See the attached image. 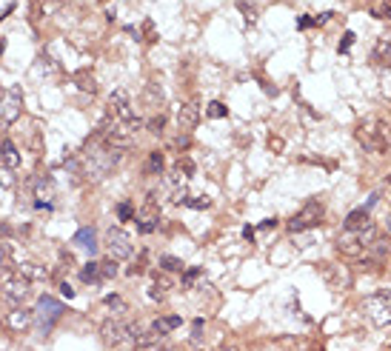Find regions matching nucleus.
<instances>
[{"label": "nucleus", "instance_id": "obj_38", "mask_svg": "<svg viewBox=\"0 0 391 351\" xmlns=\"http://www.w3.org/2000/svg\"><path fill=\"white\" fill-rule=\"evenodd\" d=\"M60 294H63L66 300H72V297H74V288L69 286V283H60Z\"/></svg>", "mask_w": 391, "mask_h": 351}, {"label": "nucleus", "instance_id": "obj_48", "mask_svg": "<svg viewBox=\"0 0 391 351\" xmlns=\"http://www.w3.org/2000/svg\"><path fill=\"white\" fill-rule=\"evenodd\" d=\"M388 183H391V174H388Z\"/></svg>", "mask_w": 391, "mask_h": 351}, {"label": "nucleus", "instance_id": "obj_41", "mask_svg": "<svg viewBox=\"0 0 391 351\" xmlns=\"http://www.w3.org/2000/svg\"><path fill=\"white\" fill-rule=\"evenodd\" d=\"M60 263H63V265H69V268H72V265H74V257H72V254H69V251H60Z\"/></svg>", "mask_w": 391, "mask_h": 351}, {"label": "nucleus", "instance_id": "obj_16", "mask_svg": "<svg viewBox=\"0 0 391 351\" xmlns=\"http://www.w3.org/2000/svg\"><path fill=\"white\" fill-rule=\"evenodd\" d=\"M74 246H80V249H86L89 254H94V251H97V234H94V226H83V229H77V234H74Z\"/></svg>", "mask_w": 391, "mask_h": 351}, {"label": "nucleus", "instance_id": "obj_37", "mask_svg": "<svg viewBox=\"0 0 391 351\" xmlns=\"http://www.w3.org/2000/svg\"><path fill=\"white\" fill-rule=\"evenodd\" d=\"M197 277H200V268H188V272L183 274V286H191Z\"/></svg>", "mask_w": 391, "mask_h": 351}, {"label": "nucleus", "instance_id": "obj_22", "mask_svg": "<svg viewBox=\"0 0 391 351\" xmlns=\"http://www.w3.org/2000/svg\"><path fill=\"white\" fill-rule=\"evenodd\" d=\"M74 83H77V89H83V92H97V80H94V74L89 72V69H80V72H74Z\"/></svg>", "mask_w": 391, "mask_h": 351}, {"label": "nucleus", "instance_id": "obj_14", "mask_svg": "<svg viewBox=\"0 0 391 351\" xmlns=\"http://www.w3.org/2000/svg\"><path fill=\"white\" fill-rule=\"evenodd\" d=\"M166 345V334H157L154 329H140L137 337H134V348L137 351H160Z\"/></svg>", "mask_w": 391, "mask_h": 351}, {"label": "nucleus", "instance_id": "obj_1", "mask_svg": "<svg viewBox=\"0 0 391 351\" xmlns=\"http://www.w3.org/2000/svg\"><path fill=\"white\" fill-rule=\"evenodd\" d=\"M123 160V151L120 149H111L100 134H94L86 140L83 151L77 154V163H80V177H86L89 183H100L106 180L111 172H115V166Z\"/></svg>", "mask_w": 391, "mask_h": 351}, {"label": "nucleus", "instance_id": "obj_32", "mask_svg": "<svg viewBox=\"0 0 391 351\" xmlns=\"http://www.w3.org/2000/svg\"><path fill=\"white\" fill-rule=\"evenodd\" d=\"M146 100L154 106V112L160 109V103H163V92H160V86H149L146 89Z\"/></svg>", "mask_w": 391, "mask_h": 351}, {"label": "nucleus", "instance_id": "obj_33", "mask_svg": "<svg viewBox=\"0 0 391 351\" xmlns=\"http://www.w3.org/2000/svg\"><path fill=\"white\" fill-rule=\"evenodd\" d=\"M186 206L188 208H197V211H203V208L211 206V197H206V194H200V197H188Z\"/></svg>", "mask_w": 391, "mask_h": 351}, {"label": "nucleus", "instance_id": "obj_35", "mask_svg": "<svg viewBox=\"0 0 391 351\" xmlns=\"http://www.w3.org/2000/svg\"><path fill=\"white\" fill-rule=\"evenodd\" d=\"M174 169H177V172H180L183 177H191V174H194V163H191L188 157H180L177 163H174Z\"/></svg>", "mask_w": 391, "mask_h": 351}, {"label": "nucleus", "instance_id": "obj_2", "mask_svg": "<svg viewBox=\"0 0 391 351\" xmlns=\"http://www.w3.org/2000/svg\"><path fill=\"white\" fill-rule=\"evenodd\" d=\"M357 140L366 151L371 154H383L385 149H391V134H388V126L377 117H369V120H360L357 123Z\"/></svg>", "mask_w": 391, "mask_h": 351}, {"label": "nucleus", "instance_id": "obj_36", "mask_svg": "<svg viewBox=\"0 0 391 351\" xmlns=\"http://www.w3.org/2000/svg\"><path fill=\"white\" fill-rule=\"evenodd\" d=\"M351 43H354V32H346V35H343V40H340V55L351 49Z\"/></svg>", "mask_w": 391, "mask_h": 351}, {"label": "nucleus", "instance_id": "obj_45", "mask_svg": "<svg viewBox=\"0 0 391 351\" xmlns=\"http://www.w3.org/2000/svg\"><path fill=\"white\" fill-rule=\"evenodd\" d=\"M268 146H271V149H277V151H280V149H283V140H274V137H271V140H268Z\"/></svg>", "mask_w": 391, "mask_h": 351}, {"label": "nucleus", "instance_id": "obj_28", "mask_svg": "<svg viewBox=\"0 0 391 351\" xmlns=\"http://www.w3.org/2000/svg\"><path fill=\"white\" fill-rule=\"evenodd\" d=\"M134 214H137V211H134V206H131L129 200H123V203H120V206H117V217H120V223H129V220H134Z\"/></svg>", "mask_w": 391, "mask_h": 351}, {"label": "nucleus", "instance_id": "obj_43", "mask_svg": "<svg viewBox=\"0 0 391 351\" xmlns=\"http://www.w3.org/2000/svg\"><path fill=\"white\" fill-rule=\"evenodd\" d=\"M188 143H191V137H188V134H180V137H177V146H180V149H186Z\"/></svg>", "mask_w": 391, "mask_h": 351}, {"label": "nucleus", "instance_id": "obj_12", "mask_svg": "<svg viewBox=\"0 0 391 351\" xmlns=\"http://www.w3.org/2000/svg\"><path fill=\"white\" fill-rule=\"evenodd\" d=\"M337 251H340L343 257H362V251H366V243H362V237L357 231H348L343 229V234L337 237Z\"/></svg>", "mask_w": 391, "mask_h": 351}, {"label": "nucleus", "instance_id": "obj_17", "mask_svg": "<svg viewBox=\"0 0 391 351\" xmlns=\"http://www.w3.org/2000/svg\"><path fill=\"white\" fill-rule=\"evenodd\" d=\"M6 322L15 331H23V329H29L32 322H35V311H29V308H15V311L6 317Z\"/></svg>", "mask_w": 391, "mask_h": 351}, {"label": "nucleus", "instance_id": "obj_13", "mask_svg": "<svg viewBox=\"0 0 391 351\" xmlns=\"http://www.w3.org/2000/svg\"><path fill=\"white\" fill-rule=\"evenodd\" d=\"M54 194H58L54 180H51L49 174H40V177L35 180V208H46V211H49Z\"/></svg>", "mask_w": 391, "mask_h": 351}, {"label": "nucleus", "instance_id": "obj_49", "mask_svg": "<svg viewBox=\"0 0 391 351\" xmlns=\"http://www.w3.org/2000/svg\"><path fill=\"white\" fill-rule=\"evenodd\" d=\"M388 6H391V0H388Z\"/></svg>", "mask_w": 391, "mask_h": 351}, {"label": "nucleus", "instance_id": "obj_3", "mask_svg": "<svg viewBox=\"0 0 391 351\" xmlns=\"http://www.w3.org/2000/svg\"><path fill=\"white\" fill-rule=\"evenodd\" d=\"M103 246H106V251H109L111 260H129L131 254H134V240H131V234L123 231L120 226H111V229L106 231Z\"/></svg>", "mask_w": 391, "mask_h": 351}, {"label": "nucleus", "instance_id": "obj_40", "mask_svg": "<svg viewBox=\"0 0 391 351\" xmlns=\"http://www.w3.org/2000/svg\"><path fill=\"white\" fill-rule=\"evenodd\" d=\"M334 17V12H323V15H317L314 17V26H320V23H328Z\"/></svg>", "mask_w": 391, "mask_h": 351}, {"label": "nucleus", "instance_id": "obj_34", "mask_svg": "<svg viewBox=\"0 0 391 351\" xmlns=\"http://www.w3.org/2000/svg\"><path fill=\"white\" fill-rule=\"evenodd\" d=\"M100 277L103 280L117 277V260H106V263H100Z\"/></svg>", "mask_w": 391, "mask_h": 351}, {"label": "nucleus", "instance_id": "obj_9", "mask_svg": "<svg viewBox=\"0 0 391 351\" xmlns=\"http://www.w3.org/2000/svg\"><path fill=\"white\" fill-rule=\"evenodd\" d=\"M134 223H137V231L140 234H152L157 231V223H160V208H157V194H149L146 206L134 214Z\"/></svg>", "mask_w": 391, "mask_h": 351}, {"label": "nucleus", "instance_id": "obj_25", "mask_svg": "<svg viewBox=\"0 0 391 351\" xmlns=\"http://www.w3.org/2000/svg\"><path fill=\"white\" fill-rule=\"evenodd\" d=\"M143 126L149 129V134H160V131L166 129V117H163V112H157V115H152Z\"/></svg>", "mask_w": 391, "mask_h": 351}, {"label": "nucleus", "instance_id": "obj_19", "mask_svg": "<svg viewBox=\"0 0 391 351\" xmlns=\"http://www.w3.org/2000/svg\"><path fill=\"white\" fill-rule=\"evenodd\" d=\"M369 220H371V217H369V208H366V206H360V208H354V211H351V214H348L346 220H343V229L357 231L360 226H366Z\"/></svg>", "mask_w": 391, "mask_h": 351}, {"label": "nucleus", "instance_id": "obj_18", "mask_svg": "<svg viewBox=\"0 0 391 351\" xmlns=\"http://www.w3.org/2000/svg\"><path fill=\"white\" fill-rule=\"evenodd\" d=\"M0 163L6 166V169H17L20 166V151L12 140H3L0 143Z\"/></svg>", "mask_w": 391, "mask_h": 351}, {"label": "nucleus", "instance_id": "obj_26", "mask_svg": "<svg viewBox=\"0 0 391 351\" xmlns=\"http://www.w3.org/2000/svg\"><path fill=\"white\" fill-rule=\"evenodd\" d=\"M160 268H163V272H169V274L183 272V260L180 257H172V254H163V257H160Z\"/></svg>", "mask_w": 391, "mask_h": 351}, {"label": "nucleus", "instance_id": "obj_24", "mask_svg": "<svg viewBox=\"0 0 391 351\" xmlns=\"http://www.w3.org/2000/svg\"><path fill=\"white\" fill-rule=\"evenodd\" d=\"M80 280L86 283V286H94V283H100V263H86L80 268Z\"/></svg>", "mask_w": 391, "mask_h": 351}, {"label": "nucleus", "instance_id": "obj_6", "mask_svg": "<svg viewBox=\"0 0 391 351\" xmlns=\"http://www.w3.org/2000/svg\"><path fill=\"white\" fill-rule=\"evenodd\" d=\"M0 291H3V297H6L12 306H23V303L29 300L32 294V280L20 277V274H9V277H3V283H0Z\"/></svg>", "mask_w": 391, "mask_h": 351}, {"label": "nucleus", "instance_id": "obj_5", "mask_svg": "<svg viewBox=\"0 0 391 351\" xmlns=\"http://www.w3.org/2000/svg\"><path fill=\"white\" fill-rule=\"evenodd\" d=\"M362 306H366V314H369V320L374 322V326H380V329L391 326V297L385 291L369 294Z\"/></svg>", "mask_w": 391, "mask_h": 351}, {"label": "nucleus", "instance_id": "obj_30", "mask_svg": "<svg viewBox=\"0 0 391 351\" xmlns=\"http://www.w3.org/2000/svg\"><path fill=\"white\" fill-rule=\"evenodd\" d=\"M237 9L243 12V17H246L248 23H254V20H257V6H252L248 0H237Z\"/></svg>", "mask_w": 391, "mask_h": 351}, {"label": "nucleus", "instance_id": "obj_29", "mask_svg": "<svg viewBox=\"0 0 391 351\" xmlns=\"http://www.w3.org/2000/svg\"><path fill=\"white\" fill-rule=\"evenodd\" d=\"M103 306L106 308H115V311H126V303H123V297H117V294H106V297H103Z\"/></svg>", "mask_w": 391, "mask_h": 351}, {"label": "nucleus", "instance_id": "obj_31", "mask_svg": "<svg viewBox=\"0 0 391 351\" xmlns=\"http://www.w3.org/2000/svg\"><path fill=\"white\" fill-rule=\"evenodd\" d=\"M377 58H383L385 63H391V37H380V43H377Z\"/></svg>", "mask_w": 391, "mask_h": 351}, {"label": "nucleus", "instance_id": "obj_4", "mask_svg": "<svg viewBox=\"0 0 391 351\" xmlns=\"http://www.w3.org/2000/svg\"><path fill=\"white\" fill-rule=\"evenodd\" d=\"M323 214H326V208H323V203L317 200H309L303 208H300L297 214H291V220L286 223L289 226L291 234H300V231H312L314 226H317L320 220H323Z\"/></svg>", "mask_w": 391, "mask_h": 351}, {"label": "nucleus", "instance_id": "obj_7", "mask_svg": "<svg viewBox=\"0 0 391 351\" xmlns=\"http://www.w3.org/2000/svg\"><path fill=\"white\" fill-rule=\"evenodd\" d=\"M23 109V89L20 86H9L3 92V100H0V123L3 126H12V123L20 117Z\"/></svg>", "mask_w": 391, "mask_h": 351}, {"label": "nucleus", "instance_id": "obj_15", "mask_svg": "<svg viewBox=\"0 0 391 351\" xmlns=\"http://www.w3.org/2000/svg\"><path fill=\"white\" fill-rule=\"evenodd\" d=\"M200 123V103L197 100H188L180 106V112H177V126H180V131H191Z\"/></svg>", "mask_w": 391, "mask_h": 351}, {"label": "nucleus", "instance_id": "obj_46", "mask_svg": "<svg viewBox=\"0 0 391 351\" xmlns=\"http://www.w3.org/2000/svg\"><path fill=\"white\" fill-rule=\"evenodd\" d=\"M383 226H385V231H391V214H385V220H383Z\"/></svg>", "mask_w": 391, "mask_h": 351}, {"label": "nucleus", "instance_id": "obj_42", "mask_svg": "<svg viewBox=\"0 0 391 351\" xmlns=\"http://www.w3.org/2000/svg\"><path fill=\"white\" fill-rule=\"evenodd\" d=\"M274 226H277V217H268V220H263V223H260V229H263V231L274 229Z\"/></svg>", "mask_w": 391, "mask_h": 351}, {"label": "nucleus", "instance_id": "obj_27", "mask_svg": "<svg viewBox=\"0 0 391 351\" xmlns=\"http://www.w3.org/2000/svg\"><path fill=\"white\" fill-rule=\"evenodd\" d=\"M206 117H214V120H223V117H229V109L223 106L220 100H214V103H209L206 106Z\"/></svg>", "mask_w": 391, "mask_h": 351}, {"label": "nucleus", "instance_id": "obj_44", "mask_svg": "<svg viewBox=\"0 0 391 351\" xmlns=\"http://www.w3.org/2000/svg\"><path fill=\"white\" fill-rule=\"evenodd\" d=\"M254 231H257V229H252V226H246V229H243V237H246V240H254Z\"/></svg>", "mask_w": 391, "mask_h": 351}, {"label": "nucleus", "instance_id": "obj_39", "mask_svg": "<svg viewBox=\"0 0 391 351\" xmlns=\"http://www.w3.org/2000/svg\"><path fill=\"white\" fill-rule=\"evenodd\" d=\"M309 26H314V17H309V15H303L297 20V29H309Z\"/></svg>", "mask_w": 391, "mask_h": 351}, {"label": "nucleus", "instance_id": "obj_10", "mask_svg": "<svg viewBox=\"0 0 391 351\" xmlns=\"http://www.w3.org/2000/svg\"><path fill=\"white\" fill-rule=\"evenodd\" d=\"M100 337L106 345H120L123 340L131 337V322H123L120 317H109V320H103L100 326Z\"/></svg>", "mask_w": 391, "mask_h": 351}, {"label": "nucleus", "instance_id": "obj_8", "mask_svg": "<svg viewBox=\"0 0 391 351\" xmlns=\"http://www.w3.org/2000/svg\"><path fill=\"white\" fill-rule=\"evenodd\" d=\"M106 117H115V120H129L134 117V109H131V94L126 89H115L106 100Z\"/></svg>", "mask_w": 391, "mask_h": 351}, {"label": "nucleus", "instance_id": "obj_21", "mask_svg": "<svg viewBox=\"0 0 391 351\" xmlns=\"http://www.w3.org/2000/svg\"><path fill=\"white\" fill-rule=\"evenodd\" d=\"M180 326H183V317H177V314H172V317H157V320L152 322V329L157 331V334H169V331L180 329Z\"/></svg>", "mask_w": 391, "mask_h": 351}, {"label": "nucleus", "instance_id": "obj_47", "mask_svg": "<svg viewBox=\"0 0 391 351\" xmlns=\"http://www.w3.org/2000/svg\"><path fill=\"white\" fill-rule=\"evenodd\" d=\"M3 51H6V40H0V58H3Z\"/></svg>", "mask_w": 391, "mask_h": 351}, {"label": "nucleus", "instance_id": "obj_11", "mask_svg": "<svg viewBox=\"0 0 391 351\" xmlns=\"http://www.w3.org/2000/svg\"><path fill=\"white\" fill-rule=\"evenodd\" d=\"M63 314V306H60L58 300H54V297H49V294H43V297H40V300H37V311H35V317L40 322H43V329L49 331L51 326H54V322H58V317Z\"/></svg>", "mask_w": 391, "mask_h": 351}, {"label": "nucleus", "instance_id": "obj_23", "mask_svg": "<svg viewBox=\"0 0 391 351\" xmlns=\"http://www.w3.org/2000/svg\"><path fill=\"white\" fill-rule=\"evenodd\" d=\"M163 169H166V160H163V154H160V151H149V160H146V174H154V177H160V174H163Z\"/></svg>", "mask_w": 391, "mask_h": 351}, {"label": "nucleus", "instance_id": "obj_20", "mask_svg": "<svg viewBox=\"0 0 391 351\" xmlns=\"http://www.w3.org/2000/svg\"><path fill=\"white\" fill-rule=\"evenodd\" d=\"M172 288V277H169V272H163V274H154V283H152V288H149V297L152 300H163V294Z\"/></svg>", "mask_w": 391, "mask_h": 351}]
</instances>
